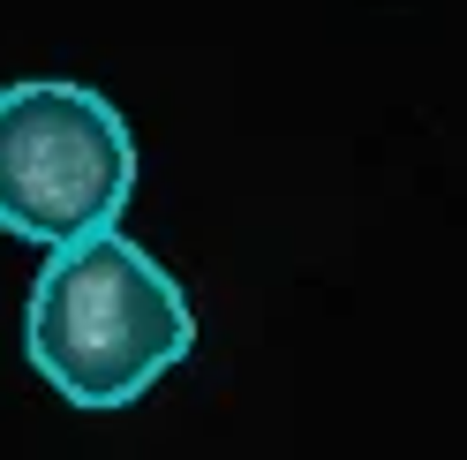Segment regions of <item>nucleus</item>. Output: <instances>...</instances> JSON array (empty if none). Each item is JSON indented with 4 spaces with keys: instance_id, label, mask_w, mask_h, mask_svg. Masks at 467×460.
Returning <instances> with one entry per match:
<instances>
[{
    "instance_id": "obj_1",
    "label": "nucleus",
    "mask_w": 467,
    "mask_h": 460,
    "mask_svg": "<svg viewBox=\"0 0 467 460\" xmlns=\"http://www.w3.org/2000/svg\"><path fill=\"white\" fill-rule=\"evenodd\" d=\"M189 348H196L189 287L121 226L46 249L31 302H23V355L68 408L91 415L129 408L166 370H182Z\"/></svg>"
},
{
    "instance_id": "obj_2",
    "label": "nucleus",
    "mask_w": 467,
    "mask_h": 460,
    "mask_svg": "<svg viewBox=\"0 0 467 460\" xmlns=\"http://www.w3.org/2000/svg\"><path fill=\"white\" fill-rule=\"evenodd\" d=\"M136 196V136L121 106L68 76H23L0 91V235L68 249L121 226Z\"/></svg>"
}]
</instances>
